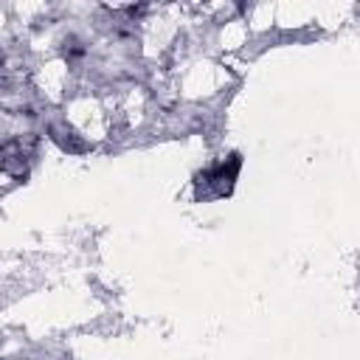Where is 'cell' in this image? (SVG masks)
I'll list each match as a JSON object with an SVG mask.
<instances>
[{"label": "cell", "instance_id": "6da1fadb", "mask_svg": "<svg viewBox=\"0 0 360 360\" xmlns=\"http://www.w3.org/2000/svg\"><path fill=\"white\" fill-rule=\"evenodd\" d=\"M239 166H242L239 155H231L228 163H219V166H214L211 172L200 174L197 183H200V186H211V183H214L211 197H222L225 191H231V186H233V180H236V174H239Z\"/></svg>", "mask_w": 360, "mask_h": 360}]
</instances>
